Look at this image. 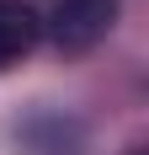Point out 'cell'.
Instances as JSON below:
<instances>
[{"label": "cell", "mask_w": 149, "mask_h": 155, "mask_svg": "<svg viewBox=\"0 0 149 155\" xmlns=\"http://www.w3.org/2000/svg\"><path fill=\"white\" fill-rule=\"evenodd\" d=\"M37 38H43V16L27 0H0V70L16 64Z\"/></svg>", "instance_id": "cell-2"}, {"label": "cell", "mask_w": 149, "mask_h": 155, "mask_svg": "<svg viewBox=\"0 0 149 155\" xmlns=\"http://www.w3.org/2000/svg\"><path fill=\"white\" fill-rule=\"evenodd\" d=\"M117 21V0H53L48 5V38L64 54H85L112 32Z\"/></svg>", "instance_id": "cell-1"}]
</instances>
